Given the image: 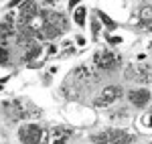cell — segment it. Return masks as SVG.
Masks as SVG:
<instances>
[{"instance_id":"1","label":"cell","mask_w":152,"mask_h":144,"mask_svg":"<svg viewBox=\"0 0 152 144\" xmlns=\"http://www.w3.org/2000/svg\"><path fill=\"white\" fill-rule=\"evenodd\" d=\"M2 114L6 116V118H10L14 122H23L26 118H31V116H39V110H35L33 106H28L26 102H20V99H12V102H4L2 106Z\"/></svg>"},{"instance_id":"2","label":"cell","mask_w":152,"mask_h":144,"mask_svg":"<svg viewBox=\"0 0 152 144\" xmlns=\"http://www.w3.org/2000/svg\"><path fill=\"white\" fill-rule=\"evenodd\" d=\"M18 138L23 144H47V132L39 124H24L18 128Z\"/></svg>"},{"instance_id":"3","label":"cell","mask_w":152,"mask_h":144,"mask_svg":"<svg viewBox=\"0 0 152 144\" xmlns=\"http://www.w3.org/2000/svg\"><path fill=\"white\" fill-rule=\"evenodd\" d=\"M94 63L95 69H99V71H114L120 65V55H116L110 49H104V51H97L94 55Z\"/></svg>"},{"instance_id":"4","label":"cell","mask_w":152,"mask_h":144,"mask_svg":"<svg viewBox=\"0 0 152 144\" xmlns=\"http://www.w3.org/2000/svg\"><path fill=\"white\" fill-rule=\"evenodd\" d=\"M95 144H130L132 136L124 130H104L94 136Z\"/></svg>"},{"instance_id":"5","label":"cell","mask_w":152,"mask_h":144,"mask_svg":"<svg viewBox=\"0 0 152 144\" xmlns=\"http://www.w3.org/2000/svg\"><path fill=\"white\" fill-rule=\"evenodd\" d=\"M122 97V87H118V85H107L102 89V94L99 97L95 99V106L97 108H105V106H112L114 102H118Z\"/></svg>"},{"instance_id":"6","label":"cell","mask_w":152,"mask_h":144,"mask_svg":"<svg viewBox=\"0 0 152 144\" xmlns=\"http://www.w3.org/2000/svg\"><path fill=\"white\" fill-rule=\"evenodd\" d=\"M14 33H16V16H14V12H10V14H6V18L0 23V39H2V41H8Z\"/></svg>"},{"instance_id":"7","label":"cell","mask_w":152,"mask_h":144,"mask_svg":"<svg viewBox=\"0 0 152 144\" xmlns=\"http://www.w3.org/2000/svg\"><path fill=\"white\" fill-rule=\"evenodd\" d=\"M128 99L134 108H144L150 102V91L148 89H132L128 94Z\"/></svg>"},{"instance_id":"8","label":"cell","mask_w":152,"mask_h":144,"mask_svg":"<svg viewBox=\"0 0 152 144\" xmlns=\"http://www.w3.org/2000/svg\"><path fill=\"white\" fill-rule=\"evenodd\" d=\"M73 134L71 128H63V126H55L51 130V144H65L69 140V136Z\"/></svg>"},{"instance_id":"9","label":"cell","mask_w":152,"mask_h":144,"mask_svg":"<svg viewBox=\"0 0 152 144\" xmlns=\"http://www.w3.org/2000/svg\"><path fill=\"white\" fill-rule=\"evenodd\" d=\"M136 75L140 77V81H152V63L150 61H140L136 65Z\"/></svg>"},{"instance_id":"10","label":"cell","mask_w":152,"mask_h":144,"mask_svg":"<svg viewBox=\"0 0 152 144\" xmlns=\"http://www.w3.org/2000/svg\"><path fill=\"white\" fill-rule=\"evenodd\" d=\"M138 23L142 26H146L148 31H152V6H142L140 10H138Z\"/></svg>"},{"instance_id":"11","label":"cell","mask_w":152,"mask_h":144,"mask_svg":"<svg viewBox=\"0 0 152 144\" xmlns=\"http://www.w3.org/2000/svg\"><path fill=\"white\" fill-rule=\"evenodd\" d=\"M41 55V45H37V43H31L28 45V51H26V55H24V59L26 61H33L35 57Z\"/></svg>"},{"instance_id":"12","label":"cell","mask_w":152,"mask_h":144,"mask_svg":"<svg viewBox=\"0 0 152 144\" xmlns=\"http://www.w3.org/2000/svg\"><path fill=\"white\" fill-rule=\"evenodd\" d=\"M85 14H87L85 6H81V8H77V10H75V23L79 24V26H83V24H85Z\"/></svg>"},{"instance_id":"13","label":"cell","mask_w":152,"mask_h":144,"mask_svg":"<svg viewBox=\"0 0 152 144\" xmlns=\"http://www.w3.org/2000/svg\"><path fill=\"white\" fill-rule=\"evenodd\" d=\"M8 63V51L4 47V43H0V65H6Z\"/></svg>"},{"instance_id":"14","label":"cell","mask_w":152,"mask_h":144,"mask_svg":"<svg viewBox=\"0 0 152 144\" xmlns=\"http://www.w3.org/2000/svg\"><path fill=\"white\" fill-rule=\"evenodd\" d=\"M97 16H99V18H102V20H104V23L107 24V26H114V20H112V18H107V14H105V12L97 10Z\"/></svg>"},{"instance_id":"15","label":"cell","mask_w":152,"mask_h":144,"mask_svg":"<svg viewBox=\"0 0 152 144\" xmlns=\"http://www.w3.org/2000/svg\"><path fill=\"white\" fill-rule=\"evenodd\" d=\"M77 2H79V0H71V2H69V6H75Z\"/></svg>"},{"instance_id":"16","label":"cell","mask_w":152,"mask_h":144,"mask_svg":"<svg viewBox=\"0 0 152 144\" xmlns=\"http://www.w3.org/2000/svg\"><path fill=\"white\" fill-rule=\"evenodd\" d=\"M150 144H152V142H150Z\"/></svg>"}]
</instances>
